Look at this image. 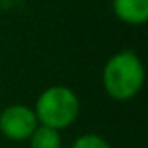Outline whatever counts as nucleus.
<instances>
[{
    "mask_svg": "<svg viewBox=\"0 0 148 148\" xmlns=\"http://www.w3.org/2000/svg\"><path fill=\"white\" fill-rule=\"evenodd\" d=\"M101 80L105 92L112 99H132L145 84V66L141 58L131 49L115 52L103 66Z\"/></svg>",
    "mask_w": 148,
    "mask_h": 148,
    "instance_id": "obj_1",
    "label": "nucleus"
},
{
    "mask_svg": "<svg viewBox=\"0 0 148 148\" xmlns=\"http://www.w3.org/2000/svg\"><path fill=\"white\" fill-rule=\"evenodd\" d=\"M33 112L40 125L61 131L79 119L80 101L73 89L66 86H51L40 92Z\"/></svg>",
    "mask_w": 148,
    "mask_h": 148,
    "instance_id": "obj_2",
    "label": "nucleus"
},
{
    "mask_svg": "<svg viewBox=\"0 0 148 148\" xmlns=\"http://www.w3.org/2000/svg\"><path fill=\"white\" fill-rule=\"evenodd\" d=\"M38 127L33 108L26 105H11L0 112V134L11 141H28Z\"/></svg>",
    "mask_w": 148,
    "mask_h": 148,
    "instance_id": "obj_3",
    "label": "nucleus"
},
{
    "mask_svg": "<svg viewBox=\"0 0 148 148\" xmlns=\"http://www.w3.org/2000/svg\"><path fill=\"white\" fill-rule=\"evenodd\" d=\"M112 11L122 23L141 26L148 21V0H112Z\"/></svg>",
    "mask_w": 148,
    "mask_h": 148,
    "instance_id": "obj_4",
    "label": "nucleus"
},
{
    "mask_svg": "<svg viewBox=\"0 0 148 148\" xmlns=\"http://www.w3.org/2000/svg\"><path fill=\"white\" fill-rule=\"evenodd\" d=\"M30 148H61L63 146V139L59 131L47 127V125H40L33 131V134L28 138Z\"/></svg>",
    "mask_w": 148,
    "mask_h": 148,
    "instance_id": "obj_5",
    "label": "nucleus"
},
{
    "mask_svg": "<svg viewBox=\"0 0 148 148\" xmlns=\"http://www.w3.org/2000/svg\"><path fill=\"white\" fill-rule=\"evenodd\" d=\"M71 148H112V146L103 136L94 132H86L73 141Z\"/></svg>",
    "mask_w": 148,
    "mask_h": 148,
    "instance_id": "obj_6",
    "label": "nucleus"
}]
</instances>
